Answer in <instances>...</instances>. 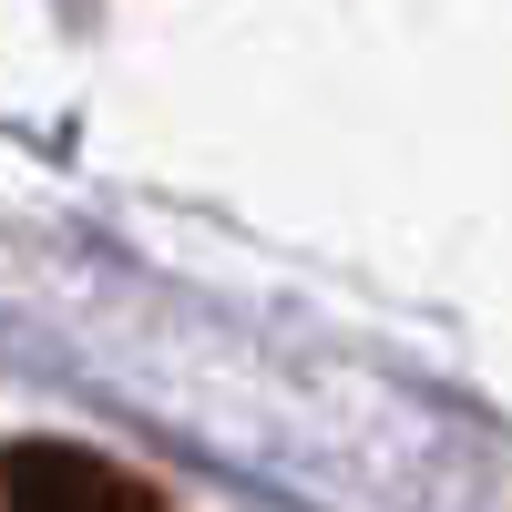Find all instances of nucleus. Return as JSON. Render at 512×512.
I'll list each match as a JSON object with an SVG mask.
<instances>
[{
    "label": "nucleus",
    "instance_id": "f257e3e1",
    "mask_svg": "<svg viewBox=\"0 0 512 512\" xmlns=\"http://www.w3.org/2000/svg\"><path fill=\"white\" fill-rule=\"evenodd\" d=\"M11 512H175V502L82 441H21L11 451Z\"/></svg>",
    "mask_w": 512,
    "mask_h": 512
}]
</instances>
